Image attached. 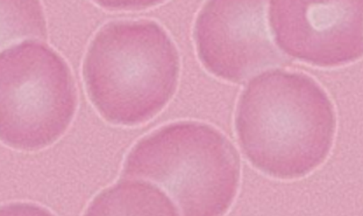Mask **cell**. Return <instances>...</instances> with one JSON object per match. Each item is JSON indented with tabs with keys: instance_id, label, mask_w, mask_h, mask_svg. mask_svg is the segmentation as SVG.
Returning a JSON list of instances; mask_svg holds the SVG:
<instances>
[{
	"instance_id": "cell-4",
	"label": "cell",
	"mask_w": 363,
	"mask_h": 216,
	"mask_svg": "<svg viewBox=\"0 0 363 216\" xmlns=\"http://www.w3.org/2000/svg\"><path fill=\"white\" fill-rule=\"evenodd\" d=\"M72 69L47 43L23 40L0 54V136L4 144L38 151L54 144L75 116Z\"/></svg>"
},
{
	"instance_id": "cell-6",
	"label": "cell",
	"mask_w": 363,
	"mask_h": 216,
	"mask_svg": "<svg viewBox=\"0 0 363 216\" xmlns=\"http://www.w3.org/2000/svg\"><path fill=\"white\" fill-rule=\"evenodd\" d=\"M266 3L213 0L196 19L194 39L198 58L208 72L230 82H241L281 56L266 26Z\"/></svg>"
},
{
	"instance_id": "cell-3",
	"label": "cell",
	"mask_w": 363,
	"mask_h": 216,
	"mask_svg": "<svg viewBox=\"0 0 363 216\" xmlns=\"http://www.w3.org/2000/svg\"><path fill=\"white\" fill-rule=\"evenodd\" d=\"M121 177L157 183L183 215H224L239 188L240 158L228 138L211 125L176 122L134 145Z\"/></svg>"
},
{
	"instance_id": "cell-5",
	"label": "cell",
	"mask_w": 363,
	"mask_h": 216,
	"mask_svg": "<svg viewBox=\"0 0 363 216\" xmlns=\"http://www.w3.org/2000/svg\"><path fill=\"white\" fill-rule=\"evenodd\" d=\"M362 9L361 0H272L268 19L286 55L330 68L362 56Z\"/></svg>"
},
{
	"instance_id": "cell-9",
	"label": "cell",
	"mask_w": 363,
	"mask_h": 216,
	"mask_svg": "<svg viewBox=\"0 0 363 216\" xmlns=\"http://www.w3.org/2000/svg\"><path fill=\"white\" fill-rule=\"evenodd\" d=\"M1 214H21L30 212V214H34L35 212H39L40 214H49L47 210L40 208V207L30 205V203H18V205H10V206L3 207L1 208Z\"/></svg>"
},
{
	"instance_id": "cell-1",
	"label": "cell",
	"mask_w": 363,
	"mask_h": 216,
	"mask_svg": "<svg viewBox=\"0 0 363 216\" xmlns=\"http://www.w3.org/2000/svg\"><path fill=\"white\" fill-rule=\"evenodd\" d=\"M335 129L331 99L303 72L264 70L250 80L238 102L241 150L255 168L276 179H298L320 166Z\"/></svg>"
},
{
	"instance_id": "cell-2",
	"label": "cell",
	"mask_w": 363,
	"mask_h": 216,
	"mask_svg": "<svg viewBox=\"0 0 363 216\" xmlns=\"http://www.w3.org/2000/svg\"><path fill=\"white\" fill-rule=\"evenodd\" d=\"M181 59L152 20L105 23L91 41L83 79L91 103L111 124L134 126L155 117L179 85Z\"/></svg>"
},
{
	"instance_id": "cell-7",
	"label": "cell",
	"mask_w": 363,
	"mask_h": 216,
	"mask_svg": "<svg viewBox=\"0 0 363 216\" xmlns=\"http://www.w3.org/2000/svg\"><path fill=\"white\" fill-rule=\"evenodd\" d=\"M179 208L148 180L123 178L91 201L85 215H179Z\"/></svg>"
},
{
	"instance_id": "cell-8",
	"label": "cell",
	"mask_w": 363,
	"mask_h": 216,
	"mask_svg": "<svg viewBox=\"0 0 363 216\" xmlns=\"http://www.w3.org/2000/svg\"><path fill=\"white\" fill-rule=\"evenodd\" d=\"M162 1H97L98 5L107 9V10H143L150 6H155Z\"/></svg>"
}]
</instances>
